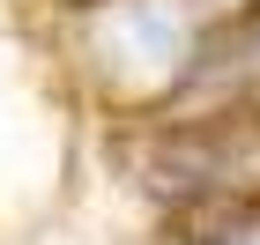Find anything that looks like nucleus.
<instances>
[{"instance_id": "f257e3e1", "label": "nucleus", "mask_w": 260, "mask_h": 245, "mask_svg": "<svg viewBox=\"0 0 260 245\" xmlns=\"http://www.w3.org/2000/svg\"><path fill=\"white\" fill-rule=\"evenodd\" d=\"M201 0H52V45L82 97L112 119H156L186 97L208 45Z\"/></svg>"}, {"instance_id": "f03ea898", "label": "nucleus", "mask_w": 260, "mask_h": 245, "mask_svg": "<svg viewBox=\"0 0 260 245\" xmlns=\"http://www.w3.org/2000/svg\"><path fill=\"white\" fill-rule=\"evenodd\" d=\"M260 97V8L216 22L201 45V67L171 112H208V104H253Z\"/></svg>"}, {"instance_id": "7ed1b4c3", "label": "nucleus", "mask_w": 260, "mask_h": 245, "mask_svg": "<svg viewBox=\"0 0 260 245\" xmlns=\"http://www.w3.org/2000/svg\"><path fill=\"white\" fill-rule=\"evenodd\" d=\"M208 8V22H231V15H245V8H260V0H201Z\"/></svg>"}]
</instances>
